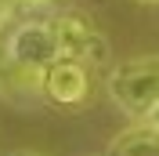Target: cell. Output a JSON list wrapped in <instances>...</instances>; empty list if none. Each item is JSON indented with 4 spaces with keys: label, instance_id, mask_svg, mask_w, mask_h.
Wrapping results in <instances>:
<instances>
[{
    "label": "cell",
    "instance_id": "1",
    "mask_svg": "<svg viewBox=\"0 0 159 156\" xmlns=\"http://www.w3.org/2000/svg\"><path fill=\"white\" fill-rule=\"evenodd\" d=\"M109 98L130 116H152L159 109V55H141L109 73Z\"/></svg>",
    "mask_w": 159,
    "mask_h": 156
},
{
    "label": "cell",
    "instance_id": "2",
    "mask_svg": "<svg viewBox=\"0 0 159 156\" xmlns=\"http://www.w3.org/2000/svg\"><path fill=\"white\" fill-rule=\"evenodd\" d=\"M7 58L18 69H33V73H43L47 66H54L61 58V44H58L54 22H36V18L22 22L7 40Z\"/></svg>",
    "mask_w": 159,
    "mask_h": 156
},
{
    "label": "cell",
    "instance_id": "3",
    "mask_svg": "<svg viewBox=\"0 0 159 156\" xmlns=\"http://www.w3.org/2000/svg\"><path fill=\"white\" fill-rule=\"evenodd\" d=\"M54 29H58L61 58L83 62L87 69H98V66L109 62V55H112L109 40L101 37V33L94 29L83 15H76V11H61L58 18H54Z\"/></svg>",
    "mask_w": 159,
    "mask_h": 156
},
{
    "label": "cell",
    "instance_id": "4",
    "mask_svg": "<svg viewBox=\"0 0 159 156\" xmlns=\"http://www.w3.org/2000/svg\"><path fill=\"white\" fill-rule=\"evenodd\" d=\"M43 95L61 109H76L87 102L90 95V73L83 62H72V58H58L54 66L43 69Z\"/></svg>",
    "mask_w": 159,
    "mask_h": 156
},
{
    "label": "cell",
    "instance_id": "5",
    "mask_svg": "<svg viewBox=\"0 0 159 156\" xmlns=\"http://www.w3.org/2000/svg\"><path fill=\"white\" fill-rule=\"evenodd\" d=\"M109 156H159V127H134L112 142Z\"/></svg>",
    "mask_w": 159,
    "mask_h": 156
},
{
    "label": "cell",
    "instance_id": "6",
    "mask_svg": "<svg viewBox=\"0 0 159 156\" xmlns=\"http://www.w3.org/2000/svg\"><path fill=\"white\" fill-rule=\"evenodd\" d=\"M15 7H18V11H29V15H33V11L40 15V11L54 7V0H15Z\"/></svg>",
    "mask_w": 159,
    "mask_h": 156
},
{
    "label": "cell",
    "instance_id": "7",
    "mask_svg": "<svg viewBox=\"0 0 159 156\" xmlns=\"http://www.w3.org/2000/svg\"><path fill=\"white\" fill-rule=\"evenodd\" d=\"M7 156H47V153H36V149H11Z\"/></svg>",
    "mask_w": 159,
    "mask_h": 156
},
{
    "label": "cell",
    "instance_id": "8",
    "mask_svg": "<svg viewBox=\"0 0 159 156\" xmlns=\"http://www.w3.org/2000/svg\"><path fill=\"white\" fill-rule=\"evenodd\" d=\"M7 7H11V0H0V22H4V15H7Z\"/></svg>",
    "mask_w": 159,
    "mask_h": 156
},
{
    "label": "cell",
    "instance_id": "9",
    "mask_svg": "<svg viewBox=\"0 0 159 156\" xmlns=\"http://www.w3.org/2000/svg\"><path fill=\"white\" fill-rule=\"evenodd\" d=\"M148 120H152V127H159V109H156V113H152Z\"/></svg>",
    "mask_w": 159,
    "mask_h": 156
},
{
    "label": "cell",
    "instance_id": "10",
    "mask_svg": "<svg viewBox=\"0 0 159 156\" xmlns=\"http://www.w3.org/2000/svg\"><path fill=\"white\" fill-rule=\"evenodd\" d=\"M141 4H159V0H141Z\"/></svg>",
    "mask_w": 159,
    "mask_h": 156
}]
</instances>
